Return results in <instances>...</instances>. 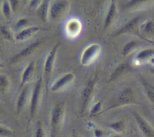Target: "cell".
Wrapping results in <instances>:
<instances>
[{
  "label": "cell",
  "instance_id": "cell-1",
  "mask_svg": "<svg viewBox=\"0 0 154 137\" xmlns=\"http://www.w3.org/2000/svg\"><path fill=\"white\" fill-rule=\"evenodd\" d=\"M64 104L60 102L52 108L51 114V137H57L64 116Z\"/></svg>",
  "mask_w": 154,
  "mask_h": 137
},
{
  "label": "cell",
  "instance_id": "cell-2",
  "mask_svg": "<svg viewBox=\"0 0 154 137\" xmlns=\"http://www.w3.org/2000/svg\"><path fill=\"white\" fill-rule=\"evenodd\" d=\"M135 94L133 91L130 88H126L119 93V94L115 98L113 103L111 104L109 107H108L106 110L100 112V113H102L108 110L133 104L135 103Z\"/></svg>",
  "mask_w": 154,
  "mask_h": 137
},
{
  "label": "cell",
  "instance_id": "cell-3",
  "mask_svg": "<svg viewBox=\"0 0 154 137\" xmlns=\"http://www.w3.org/2000/svg\"><path fill=\"white\" fill-rule=\"evenodd\" d=\"M59 45L60 43H57L52 48V49L47 55V57L45 61L43 66V78L46 88L49 83L50 77L53 71L54 65L56 58V54Z\"/></svg>",
  "mask_w": 154,
  "mask_h": 137
},
{
  "label": "cell",
  "instance_id": "cell-4",
  "mask_svg": "<svg viewBox=\"0 0 154 137\" xmlns=\"http://www.w3.org/2000/svg\"><path fill=\"white\" fill-rule=\"evenodd\" d=\"M100 46L97 43H93L87 46L82 51L80 62L82 66H87L94 61L99 55Z\"/></svg>",
  "mask_w": 154,
  "mask_h": 137
},
{
  "label": "cell",
  "instance_id": "cell-5",
  "mask_svg": "<svg viewBox=\"0 0 154 137\" xmlns=\"http://www.w3.org/2000/svg\"><path fill=\"white\" fill-rule=\"evenodd\" d=\"M42 81H43L42 76L40 75V76L37 79L35 84L34 88L32 92V95L31 97V101H30V107H29V113H30L31 119H32L34 118L38 107L40 94H41Z\"/></svg>",
  "mask_w": 154,
  "mask_h": 137
},
{
  "label": "cell",
  "instance_id": "cell-6",
  "mask_svg": "<svg viewBox=\"0 0 154 137\" xmlns=\"http://www.w3.org/2000/svg\"><path fill=\"white\" fill-rule=\"evenodd\" d=\"M138 127L145 137H154V129L146 119L137 112H132Z\"/></svg>",
  "mask_w": 154,
  "mask_h": 137
},
{
  "label": "cell",
  "instance_id": "cell-7",
  "mask_svg": "<svg viewBox=\"0 0 154 137\" xmlns=\"http://www.w3.org/2000/svg\"><path fill=\"white\" fill-rule=\"evenodd\" d=\"M69 3L67 1L61 0L54 2L49 8V14L52 19H57L61 17L68 8Z\"/></svg>",
  "mask_w": 154,
  "mask_h": 137
},
{
  "label": "cell",
  "instance_id": "cell-8",
  "mask_svg": "<svg viewBox=\"0 0 154 137\" xmlns=\"http://www.w3.org/2000/svg\"><path fill=\"white\" fill-rule=\"evenodd\" d=\"M95 86L94 79L90 80L86 84L81 94V113L85 111L92 96Z\"/></svg>",
  "mask_w": 154,
  "mask_h": 137
},
{
  "label": "cell",
  "instance_id": "cell-9",
  "mask_svg": "<svg viewBox=\"0 0 154 137\" xmlns=\"http://www.w3.org/2000/svg\"><path fill=\"white\" fill-rule=\"evenodd\" d=\"M75 78V75L72 72H68L58 78L50 87L52 92H57L64 88L66 86L70 83Z\"/></svg>",
  "mask_w": 154,
  "mask_h": 137
},
{
  "label": "cell",
  "instance_id": "cell-10",
  "mask_svg": "<svg viewBox=\"0 0 154 137\" xmlns=\"http://www.w3.org/2000/svg\"><path fill=\"white\" fill-rule=\"evenodd\" d=\"M40 42H35L32 43H31L26 48L21 50L20 52L17 55H16L15 57L13 59V62H14L18 61L19 60H20L21 59L28 57L38 48V46L40 45Z\"/></svg>",
  "mask_w": 154,
  "mask_h": 137
},
{
  "label": "cell",
  "instance_id": "cell-11",
  "mask_svg": "<svg viewBox=\"0 0 154 137\" xmlns=\"http://www.w3.org/2000/svg\"><path fill=\"white\" fill-rule=\"evenodd\" d=\"M38 31H39V27L37 26L29 27L22 30L20 32H19L16 34L15 38L19 41L25 40L31 37L32 35L37 33Z\"/></svg>",
  "mask_w": 154,
  "mask_h": 137
},
{
  "label": "cell",
  "instance_id": "cell-12",
  "mask_svg": "<svg viewBox=\"0 0 154 137\" xmlns=\"http://www.w3.org/2000/svg\"><path fill=\"white\" fill-rule=\"evenodd\" d=\"M80 22L75 19L69 21L66 26V32L70 37H76L81 31Z\"/></svg>",
  "mask_w": 154,
  "mask_h": 137
},
{
  "label": "cell",
  "instance_id": "cell-13",
  "mask_svg": "<svg viewBox=\"0 0 154 137\" xmlns=\"http://www.w3.org/2000/svg\"><path fill=\"white\" fill-rule=\"evenodd\" d=\"M35 69V63L32 61L26 65L21 76V81L20 88H22L31 78Z\"/></svg>",
  "mask_w": 154,
  "mask_h": 137
},
{
  "label": "cell",
  "instance_id": "cell-14",
  "mask_svg": "<svg viewBox=\"0 0 154 137\" xmlns=\"http://www.w3.org/2000/svg\"><path fill=\"white\" fill-rule=\"evenodd\" d=\"M37 14L43 21H46L49 12V1L45 0L41 2L37 8Z\"/></svg>",
  "mask_w": 154,
  "mask_h": 137
},
{
  "label": "cell",
  "instance_id": "cell-15",
  "mask_svg": "<svg viewBox=\"0 0 154 137\" xmlns=\"http://www.w3.org/2000/svg\"><path fill=\"white\" fill-rule=\"evenodd\" d=\"M27 93H28V88L27 87L24 88L21 92L20 93L17 103H16V111L17 113H19L21 110L23 109L27 98Z\"/></svg>",
  "mask_w": 154,
  "mask_h": 137
},
{
  "label": "cell",
  "instance_id": "cell-16",
  "mask_svg": "<svg viewBox=\"0 0 154 137\" xmlns=\"http://www.w3.org/2000/svg\"><path fill=\"white\" fill-rule=\"evenodd\" d=\"M116 13V5L115 1H112L105 20V28L108 27L111 24Z\"/></svg>",
  "mask_w": 154,
  "mask_h": 137
},
{
  "label": "cell",
  "instance_id": "cell-17",
  "mask_svg": "<svg viewBox=\"0 0 154 137\" xmlns=\"http://www.w3.org/2000/svg\"><path fill=\"white\" fill-rule=\"evenodd\" d=\"M128 69V65L125 64V63H123L120 65L119 66H117V68L114 70V72L111 74L109 80H113L116 79L117 78L119 77L120 76H121L122 74H123L124 73H125L127 70Z\"/></svg>",
  "mask_w": 154,
  "mask_h": 137
},
{
  "label": "cell",
  "instance_id": "cell-18",
  "mask_svg": "<svg viewBox=\"0 0 154 137\" xmlns=\"http://www.w3.org/2000/svg\"><path fill=\"white\" fill-rule=\"evenodd\" d=\"M143 89L149 100L151 103H154V86L147 83H144L143 84Z\"/></svg>",
  "mask_w": 154,
  "mask_h": 137
},
{
  "label": "cell",
  "instance_id": "cell-19",
  "mask_svg": "<svg viewBox=\"0 0 154 137\" xmlns=\"http://www.w3.org/2000/svg\"><path fill=\"white\" fill-rule=\"evenodd\" d=\"M138 22V18H135L133 20L129 21L120 31L122 33H129L134 30V29L135 28V26L137 25V23Z\"/></svg>",
  "mask_w": 154,
  "mask_h": 137
},
{
  "label": "cell",
  "instance_id": "cell-20",
  "mask_svg": "<svg viewBox=\"0 0 154 137\" xmlns=\"http://www.w3.org/2000/svg\"><path fill=\"white\" fill-rule=\"evenodd\" d=\"M136 42L135 41H130L126 43L122 50V55L125 57L129 54L135 48Z\"/></svg>",
  "mask_w": 154,
  "mask_h": 137
},
{
  "label": "cell",
  "instance_id": "cell-21",
  "mask_svg": "<svg viewBox=\"0 0 154 137\" xmlns=\"http://www.w3.org/2000/svg\"><path fill=\"white\" fill-rule=\"evenodd\" d=\"M154 54V51L152 49H144L140 51L137 56V59L138 60H145L149 57L153 56Z\"/></svg>",
  "mask_w": 154,
  "mask_h": 137
},
{
  "label": "cell",
  "instance_id": "cell-22",
  "mask_svg": "<svg viewBox=\"0 0 154 137\" xmlns=\"http://www.w3.org/2000/svg\"><path fill=\"white\" fill-rule=\"evenodd\" d=\"M1 10H2V13L5 18L8 19L10 17L12 11H11L8 1H4L3 2L1 7Z\"/></svg>",
  "mask_w": 154,
  "mask_h": 137
},
{
  "label": "cell",
  "instance_id": "cell-23",
  "mask_svg": "<svg viewBox=\"0 0 154 137\" xmlns=\"http://www.w3.org/2000/svg\"><path fill=\"white\" fill-rule=\"evenodd\" d=\"M109 127L117 133L122 132L124 130V123L122 121H116L109 125Z\"/></svg>",
  "mask_w": 154,
  "mask_h": 137
},
{
  "label": "cell",
  "instance_id": "cell-24",
  "mask_svg": "<svg viewBox=\"0 0 154 137\" xmlns=\"http://www.w3.org/2000/svg\"><path fill=\"white\" fill-rule=\"evenodd\" d=\"M102 109V103L100 101H97L91 109L90 112V116H94L96 115L99 114L100 111Z\"/></svg>",
  "mask_w": 154,
  "mask_h": 137
},
{
  "label": "cell",
  "instance_id": "cell-25",
  "mask_svg": "<svg viewBox=\"0 0 154 137\" xmlns=\"http://www.w3.org/2000/svg\"><path fill=\"white\" fill-rule=\"evenodd\" d=\"M8 79L4 74H0V91H4L8 85Z\"/></svg>",
  "mask_w": 154,
  "mask_h": 137
},
{
  "label": "cell",
  "instance_id": "cell-26",
  "mask_svg": "<svg viewBox=\"0 0 154 137\" xmlns=\"http://www.w3.org/2000/svg\"><path fill=\"white\" fill-rule=\"evenodd\" d=\"M0 31H1L2 36L4 38H5L8 40H11L13 39V37H12L11 31L9 30V29L8 28H7V27H5V26L1 27L0 28Z\"/></svg>",
  "mask_w": 154,
  "mask_h": 137
},
{
  "label": "cell",
  "instance_id": "cell-27",
  "mask_svg": "<svg viewBox=\"0 0 154 137\" xmlns=\"http://www.w3.org/2000/svg\"><path fill=\"white\" fill-rule=\"evenodd\" d=\"M13 135V132L8 129L0 126V136L10 137Z\"/></svg>",
  "mask_w": 154,
  "mask_h": 137
},
{
  "label": "cell",
  "instance_id": "cell-28",
  "mask_svg": "<svg viewBox=\"0 0 154 137\" xmlns=\"http://www.w3.org/2000/svg\"><path fill=\"white\" fill-rule=\"evenodd\" d=\"M144 31L146 33H152L154 31V22L152 21H149L144 26Z\"/></svg>",
  "mask_w": 154,
  "mask_h": 137
},
{
  "label": "cell",
  "instance_id": "cell-29",
  "mask_svg": "<svg viewBox=\"0 0 154 137\" xmlns=\"http://www.w3.org/2000/svg\"><path fill=\"white\" fill-rule=\"evenodd\" d=\"M9 3H10V5L12 12L14 11L17 7L19 1H16V0H10V1H9Z\"/></svg>",
  "mask_w": 154,
  "mask_h": 137
},
{
  "label": "cell",
  "instance_id": "cell-30",
  "mask_svg": "<svg viewBox=\"0 0 154 137\" xmlns=\"http://www.w3.org/2000/svg\"><path fill=\"white\" fill-rule=\"evenodd\" d=\"M35 137H45V132L42 127H38L35 131Z\"/></svg>",
  "mask_w": 154,
  "mask_h": 137
},
{
  "label": "cell",
  "instance_id": "cell-31",
  "mask_svg": "<svg viewBox=\"0 0 154 137\" xmlns=\"http://www.w3.org/2000/svg\"><path fill=\"white\" fill-rule=\"evenodd\" d=\"M28 23V20L25 18H22L19 19L17 22H16V27H21L24 25H25Z\"/></svg>",
  "mask_w": 154,
  "mask_h": 137
},
{
  "label": "cell",
  "instance_id": "cell-32",
  "mask_svg": "<svg viewBox=\"0 0 154 137\" xmlns=\"http://www.w3.org/2000/svg\"><path fill=\"white\" fill-rule=\"evenodd\" d=\"M94 133L95 137H102V136L103 135L102 131L101 130L99 129H95L94 132Z\"/></svg>",
  "mask_w": 154,
  "mask_h": 137
},
{
  "label": "cell",
  "instance_id": "cell-33",
  "mask_svg": "<svg viewBox=\"0 0 154 137\" xmlns=\"http://www.w3.org/2000/svg\"><path fill=\"white\" fill-rule=\"evenodd\" d=\"M40 2H41L40 1H31L30 5L32 7H35V6H37V7L40 4Z\"/></svg>",
  "mask_w": 154,
  "mask_h": 137
},
{
  "label": "cell",
  "instance_id": "cell-34",
  "mask_svg": "<svg viewBox=\"0 0 154 137\" xmlns=\"http://www.w3.org/2000/svg\"><path fill=\"white\" fill-rule=\"evenodd\" d=\"M112 137H122V136L119 135H114V136H112Z\"/></svg>",
  "mask_w": 154,
  "mask_h": 137
},
{
  "label": "cell",
  "instance_id": "cell-35",
  "mask_svg": "<svg viewBox=\"0 0 154 137\" xmlns=\"http://www.w3.org/2000/svg\"><path fill=\"white\" fill-rule=\"evenodd\" d=\"M3 67H4L3 64H2V63L0 62V68H3Z\"/></svg>",
  "mask_w": 154,
  "mask_h": 137
},
{
  "label": "cell",
  "instance_id": "cell-36",
  "mask_svg": "<svg viewBox=\"0 0 154 137\" xmlns=\"http://www.w3.org/2000/svg\"><path fill=\"white\" fill-rule=\"evenodd\" d=\"M72 137H78L76 134H73V136H72Z\"/></svg>",
  "mask_w": 154,
  "mask_h": 137
},
{
  "label": "cell",
  "instance_id": "cell-37",
  "mask_svg": "<svg viewBox=\"0 0 154 137\" xmlns=\"http://www.w3.org/2000/svg\"><path fill=\"white\" fill-rule=\"evenodd\" d=\"M0 8H1V4H0Z\"/></svg>",
  "mask_w": 154,
  "mask_h": 137
}]
</instances>
